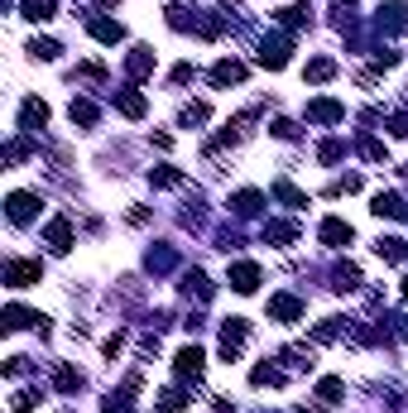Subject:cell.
<instances>
[{"label":"cell","mask_w":408,"mask_h":413,"mask_svg":"<svg viewBox=\"0 0 408 413\" xmlns=\"http://www.w3.org/2000/svg\"><path fill=\"white\" fill-rule=\"evenodd\" d=\"M173 370H178V380H197V375H202V351H197V346H183Z\"/></svg>","instance_id":"3"},{"label":"cell","mask_w":408,"mask_h":413,"mask_svg":"<svg viewBox=\"0 0 408 413\" xmlns=\"http://www.w3.org/2000/svg\"><path fill=\"white\" fill-rule=\"evenodd\" d=\"M380 255L384 260H408V246L404 241H380Z\"/></svg>","instance_id":"15"},{"label":"cell","mask_w":408,"mask_h":413,"mask_svg":"<svg viewBox=\"0 0 408 413\" xmlns=\"http://www.w3.org/2000/svg\"><path fill=\"white\" fill-rule=\"evenodd\" d=\"M404 331H408V327H404Z\"/></svg>","instance_id":"20"},{"label":"cell","mask_w":408,"mask_h":413,"mask_svg":"<svg viewBox=\"0 0 408 413\" xmlns=\"http://www.w3.org/2000/svg\"><path fill=\"white\" fill-rule=\"evenodd\" d=\"M404 293H408V279H404Z\"/></svg>","instance_id":"19"},{"label":"cell","mask_w":408,"mask_h":413,"mask_svg":"<svg viewBox=\"0 0 408 413\" xmlns=\"http://www.w3.org/2000/svg\"><path fill=\"white\" fill-rule=\"evenodd\" d=\"M120 110H125V115H144V96H139V91H125V96H120Z\"/></svg>","instance_id":"14"},{"label":"cell","mask_w":408,"mask_h":413,"mask_svg":"<svg viewBox=\"0 0 408 413\" xmlns=\"http://www.w3.org/2000/svg\"><path fill=\"white\" fill-rule=\"evenodd\" d=\"M44 120H49V106H44V101H25V106H20V125H25V130H39Z\"/></svg>","instance_id":"4"},{"label":"cell","mask_w":408,"mask_h":413,"mask_svg":"<svg viewBox=\"0 0 408 413\" xmlns=\"http://www.w3.org/2000/svg\"><path fill=\"white\" fill-rule=\"evenodd\" d=\"M91 34H96L101 44H120V39H125V29L110 25V20H91Z\"/></svg>","instance_id":"9"},{"label":"cell","mask_w":408,"mask_h":413,"mask_svg":"<svg viewBox=\"0 0 408 413\" xmlns=\"http://www.w3.org/2000/svg\"><path fill=\"white\" fill-rule=\"evenodd\" d=\"M39 260H10V269H5V279H10V288H29V284H39Z\"/></svg>","instance_id":"1"},{"label":"cell","mask_w":408,"mask_h":413,"mask_svg":"<svg viewBox=\"0 0 408 413\" xmlns=\"http://www.w3.org/2000/svg\"><path fill=\"white\" fill-rule=\"evenodd\" d=\"M317 394H322L326 404H336V399H341V380H322V385H317Z\"/></svg>","instance_id":"17"},{"label":"cell","mask_w":408,"mask_h":413,"mask_svg":"<svg viewBox=\"0 0 408 413\" xmlns=\"http://www.w3.org/2000/svg\"><path fill=\"white\" fill-rule=\"evenodd\" d=\"M322 241L326 246H346V241H351V226H346V221H322Z\"/></svg>","instance_id":"6"},{"label":"cell","mask_w":408,"mask_h":413,"mask_svg":"<svg viewBox=\"0 0 408 413\" xmlns=\"http://www.w3.org/2000/svg\"><path fill=\"white\" fill-rule=\"evenodd\" d=\"M72 120L91 125V120H96V106H91V101H72Z\"/></svg>","instance_id":"16"},{"label":"cell","mask_w":408,"mask_h":413,"mask_svg":"<svg viewBox=\"0 0 408 413\" xmlns=\"http://www.w3.org/2000/svg\"><path fill=\"white\" fill-rule=\"evenodd\" d=\"M331 72H336V63H331V58H317V63H307V82H326Z\"/></svg>","instance_id":"13"},{"label":"cell","mask_w":408,"mask_h":413,"mask_svg":"<svg viewBox=\"0 0 408 413\" xmlns=\"http://www.w3.org/2000/svg\"><path fill=\"white\" fill-rule=\"evenodd\" d=\"M25 20H53V0H25Z\"/></svg>","instance_id":"12"},{"label":"cell","mask_w":408,"mask_h":413,"mask_svg":"<svg viewBox=\"0 0 408 413\" xmlns=\"http://www.w3.org/2000/svg\"><path fill=\"white\" fill-rule=\"evenodd\" d=\"M231 288L236 293H255L260 288V265H236L231 269Z\"/></svg>","instance_id":"2"},{"label":"cell","mask_w":408,"mask_h":413,"mask_svg":"<svg viewBox=\"0 0 408 413\" xmlns=\"http://www.w3.org/2000/svg\"><path fill=\"white\" fill-rule=\"evenodd\" d=\"M49 246L53 250H72V226H68V221H53V226H49Z\"/></svg>","instance_id":"8"},{"label":"cell","mask_w":408,"mask_h":413,"mask_svg":"<svg viewBox=\"0 0 408 413\" xmlns=\"http://www.w3.org/2000/svg\"><path fill=\"white\" fill-rule=\"evenodd\" d=\"M307 115H312V120H322V125H331V120H341L346 110L336 106V101H312V106H307Z\"/></svg>","instance_id":"7"},{"label":"cell","mask_w":408,"mask_h":413,"mask_svg":"<svg viewBox=\"0 0 408 413\" xmlns=\"http://www.w3.org/2000/svg\"><path fill=\"white\" fill-rule=\"evenodd\" d=\"M241 77H245V68H241V63H217V72H212V82H217V87L241 82Z\"/></svg>","instance_id":"11"},{"label":"cell","mask_w":408,"mask_h":413,"mask_svg":"<svg viewBox=\"0 0 408 413\" xmlns=\"http://www.w3.org/2000/svg\"><path fill=\"white\" fill-rule=\"evenodd\" d=\"M34 58H58V44H53V39H44V44L34 39Z\"/></svg>","instance_id":"18"},{"label":"cell","mask_w":408,"mask_h":413,"mask_svg":"<svg viewBox=\"0 0 408 413\" xmlns=\"http://www.w3.org/2000/svg\"><path fill=\"white\" fill-rule=\"evenodd\" d=\"M269 312H274V317H283V322H298V317H302L298 298H288V293H279V298L269 303Z\"/></svg>","instance_id":"5"},{"label":"cell","mask_w":408,"mask_h":413,"mask_svg":"<svg viewBox=\"0 0 408 413\" xmlns=\"http://www.w3.org/2000/svg\"><path fill=\"white\" fill-rule=\"evenodd\" d=\"M29 217H34V197L15 193V197H10V221H29Z\"/></svg>","instance_id":"10"}]
</instances>
